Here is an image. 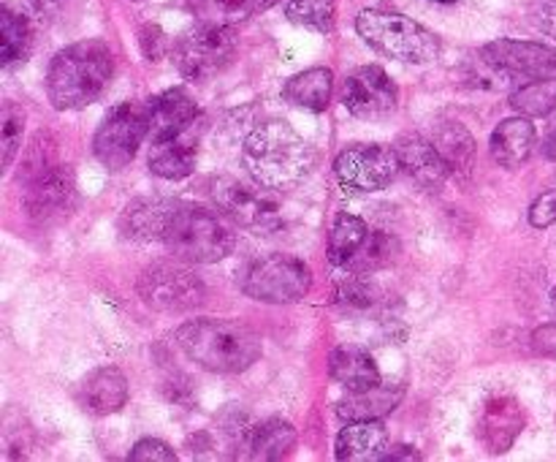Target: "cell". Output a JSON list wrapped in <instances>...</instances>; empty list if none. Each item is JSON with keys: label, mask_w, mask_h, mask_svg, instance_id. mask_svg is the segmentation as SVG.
Returning <instances> with one entry per match:
<instances>
[{"label": "cell", "mask_w": 556, "mask_h": 462, "mask_svg": "<svg viewBox=\"0 0 556 462\" xmlns=\"http://www.w3.org/2000/svg\"><path fill=\"white\" fill-rule=\"evenodd\" d=\"M242 161L255 183L271 190H288L315 168V147L282 120L255 125L244 139Z\"/></svg>", "instance_id": "1"}, {"label": "cell", "mask_w": 556, "mask_h": 462, "mask_svg": "<svg viewBox=\"0 0 556 462\" xmlns=\"http://www.w3.org/2000/svg\"><path fill=\"white\" fill-rule=\"evenodd\" d=\"M179 351L199 367L220 375H237L253 367L264 353V340L242 321L195 319L174 332Z\"/></svg>", "instance_id": "2"}, {"label": "cell", "mask_w": 556, "mask_h": 462, "mask_svg": "<svg viewBox=\"0 0 556 462\" xmlns=\"http://www.w3.org/2000/svg\"><path fill=\"white\" fill-rule=\"evenodd\" d=\"M114 74L112 49L98 38L60 49L47 71V96L60 112L90 107L103 96Z\"/></svg>", "instance_id": "3"}, {"label": "cell", "mask_w": 556, "mask_h": 462, "mask_svg": "<svg viewBox=\"0 0 556 462\" xmlns=\"http://www.w3.org/2000/svg\"><path fill=\"white\" fill-rule=\"evenodd\" d=\"M163 245L190 264H217L237 248V232L226 215L195 204H179L163 232Z\"/></svg>", "instance_id": "4"}, {"label": "cell", "mask_w": 556, "mask_h": 462, "mask_svg": "<svg viewBox=\"0 0 556 462\" xmlns=\"http://www.w3.org/2000/svg\"><path fill=\"white\" fill-rule=\"evenodd\" d=\"M356 30L375 52L402 63H432L440 58V38L421 22L383 9H364L356 16Z\"/></svg>", "instance_id": "5"}, {"label": "cell", "mask_w": 556, "mask_h": 462, "mask_svg": "<svg viewBox=\"0 0 556 462\" xmlns=\"http://www.w3.org/2000/svg\"><path fill=\"white\" fill-rule=\"evenodd\" d=\"M239 288L255 302L291 304L307 297L313 288V272L296 255H258L239 270Z\"/></svg>", "instance_id": "6"}, {"label": "cell", "mask_w": 556, "mask_h": 462, "mask_svg": "<svg viewBox=\"0 0 556 462\" xmlns=\"http://www.w3.org/2000/svg\"><path fill=\"white\" fill-rule=\"evenodd\" d=\"M239 49V36L233 25L201 22L199 27L185 33L174 47V63L179 74L190 82H206L223 74L233 63Z\"/></svg>", "instance_id": "7"}, {"label": "cell", "mask_w": 556, "mask_h": 462, "mask_svg": "<svg viewBox=\"0 0 556 462\" xmlns=\"http://www.w3.org/2000/svg\"><path fill=\"white\" fill-rule=\"evenodd\" d=\"M210 199L233 226L248 232H271L282 223V204L271 188L261 183H244L237 177H217L210 185Z\"/></svg>", "instance_id": "8"}, {"label": "cell", "mask_w": 556, "mask_h": 462, "mask_svg": "<svg viewBox=\"0 0 556 462\" xmlns=\"http://www.w3.org/2000/svg\"><path fill=\"white\" fill-rule=\"evenodd\" d=\"M139 297L157 313H190L206 299V286L190 266L157 261L139 275Z\"/></svg>", "instance_id": "9"}, {"label": "cell", "mask_w": 556, "mask_h": 462, "mask_svg": "<svg viewBox=\"0 0 556 462\" xmlns=\"http://www.w3.org/2000/svg\"><path fill=\"white\" fill-rule=\"evenodd\" d=\"M150 136V109L147 103H119L106 114L92 139V152L106 168H125Z\"/></svg>", "instance_id": "10"}, {"label": "cell", "mask_w": 556, "mask_h": 462, "mask_svg": "<svg viewBox=\"0 0 556 462\" xmlns=\"http://www.w3.org/2000/svg\"><path fill=\"white\" fill-rule=\"evenodd\" d=\"M400 172L396 150L386 145H351L334 161L337 183L348 193H378L389 188Z\"/></svg>", "instance_id": "11"}, {"label": "cell", "mask_w": 556, "mask_h": 462, "mask_svg": "<svg viewBox=\"0 0 556 462\" xmlns=\"http://www.w3.org/2000/svg\"><path fill=\"white\" fill-rule=\"evenodd\" d=\"M22 204L36 223H52L68 215L76 204V179L68 163L58 161L27 179Z\"/></svg>", "instance_id": "12"}, {"label": "cell", "mask_w": 556, "mask_h": 462, "mask_svg": "<svg viewBox=\"0 0 556 462\" xmlns=\"http://www.w3.org/2000/svg\"><path fill=\"white\" fill-rule=\"evenodd\" d=\"M342 103L353 117L383 120L400 103V90L380 65H358L345 76Z\"/></svg>", "instance_id": "13"}, {"label": "cell", "mask_w": 556, "mask_h": 462, "mask_svg": "<svg viewBox=\"0 0 556 462\" xmlns=\"http://www.w3.org/2000/svg\"><path fill=\"white\" fill-rule=\"evenodd\" d=\"M481 58H486L514 79H538V76L556 74V49L548 43L500 38L481 49Z\"/></svg>", "instance_id": "14"}, {"label": "cell", "mask_w": 556, "mask_h": 462, "mask_svg": "<svg viewBox=\"0 0 556 462\" xmlns=\"http://www.w3.org/2000/svg\"><path fill=\"white\" fill-rule=\"evenodd\" d=\"M396 158H400V168L405 177H410L413 183L421 185V188H440L445 183V177L451 174L448 163L440 155L438 145L432 139L421 134H407L402 136L394 145Z\"/></svg>", "instance_id": "15"}, {"label": "cell", "mask_w": 556, "mask_h": 462, "mask_svg": "<svg viewBox=\"0 0 556 462\" xmlns=\"http://www.w3.org/2000/svg\"><path fill=\"white\" fill-rule=\"evenodd\" d=\"M521 429H525V411H521L519 400L503 395L492 397L483 405L481 419H478V435L492 454L508 451L521 435Z\"/></svg>", "instance_id": "16"}, {"label": "cell", "mask_w": 556, "mask_h": 462, "mask_svg": "<svg viewBox=\"0 0 556 462\" xmlns=\"http://www.w3.org/2000/svg\"><path fill=\"white\" fill-rule=\"evenodd\" d=\"M147 109H150L152 145L163 139H172L177 134H185L199 120V107H195L193 96L188 90H182V87H172V90L155 96L147 103Z\"/></svg>", "instance_id": "17"}, {"label": "cell", "mask_w": 556, "mask_h": 462, "mask_svg": "<svg viewBox=\"0 0 556 462\" xmlns=\"http://www.w3.org/2000/svg\"><path fill=\"white\" fill-rule=\"evenodd\" d=\"M79 402L85 411L96 416H109V413L123 411L128 402V378L117 367H98L81 380Z\"/></svg>", "instance_id": "18"}, {"label": "cell", "mask_w": 556, "mask_h": 462, "mask_svg": "<svg viewBox=\"0 0 556 462\" xmlns=\"http://www.w3.org/2000/svg\"><path fill=\"white\" fill-rule=\"evenodd\" d=\"M179 201L163 199V196H147V199H136L134 204L125 207L123 226L125 237L139 239V242H150V239H163L168 221H172L174 210Z\"/></svg>", "instance_id": "19"}, {"label": "cell", "mask_w": 556, "mask_h": 462, "mask_svg": "<svg viewBox=\"0 0 556 462\" xmlns=\"http://www.w3.org/2000/svg\"><path fill=\"white\" fill-rule=\"evenodd\" d=\"M538 130L530 123V117L519 114V117L503 120V123L494 128L492 141H489V150L492 158L505 168H519L521 163L530 161L532 150H535Z\"/></svg>", "instance_id": "20"}, {"label": "cell", "mask_w": 556, "mask_h": 462, "mask_svg": "<svg viewBox=\"0 0 556 462\" xmlns=\"http://www.w3.org/2000/svg\"><path fill=\"white\" fill-rule=\"evenodd\" d=\"M386 451H389V429L380 424V419L348 422V427H342L337 435V460L340 462L383 460Z\"/></svg>", "instance_id": "21"}, {"label": "cell", "mask_w": 556, "mask_h": 462, "mask_svg": "<svg viewBox=\"0 0 556 462\" xmlns=\"http://www.w3.org/2000/svg\"><path fill=\"white\" fill-rule=\"evenodd\" d=\"M195 158H199V139L193 128L185 134L172 136V139L155 141L150 150V172L163 179H185L195 172Z\"/></svg>", "instance_id": "22"}, {"label": "cell", "mask_w": 556, "mask_h": 462, "mask_svg": "<svg viewBox=\"0 0 556 462\" xmlns=\"http://www.w3.org/2000/svg\"><path fill=\"white\" fill-rule=\"evenodd\" d=\"M329 373L342 389H348L351 395L356 391L375 389L378 384H383L380 378V367L369 351L358 346H340L329 359Z\"/></svg>", "instance_id": "23"}, {"label": "cell", "mask_w": 556, "mask_h": 462, "mask_svg": "<svg viewBox=\"0 0 556 462\" xmlns=\"http://www.w3.org/2000/svg\"><path fill=\"white\" fill-rule=\"evenodd\" d=\"M402 397H405V386L402 384H378L375 389L345 397L337 405V416L342 422H372V419L389 416L400 405Z\"/></svg>", "instance_id": "24"}, {"label": "cell", "mask_w": 556, "mask_h": 462, "mask_svg": "<svg viewBox=\"0 0 556 462\" xmlns=\"http://www.w3.org/2000/svg\"><path fill=\"white\" fill-rule=\"evenodd\" d=\"M334 96V74L326 65H315V68L302 71V74L291 76L282 87V98L291 107L307 109V112H324Z\"/></svg>", "instance_id": "25"}, {"label": "cell", "mask_w": 556, "mask_h": 462, "mask_svg": "<svg viewBox=\"0 0 556 462\" xmlns=\"http://www.w3.org/2000/svg\"><path fill=\"white\" fill-rule=\"evenodd\" d=\"M293 449H296V429H293L291 422L275 416L261 424H253V433H250L248 451L244 454L250 460L275 462L286 460Z\"/></svg>", "instance_id": "26"}, {"label": "cell", "mask_w": 556, "mask_h": 462, "mask_svg": "<svg viewBox=\"0 0 556 462\" xmlns=\"http://www.w3.org/2000/svg\"><path fill=\"white\" fill-rule=\"evenodd\" d=\"M33 49V30L25 14H16L11 5L0 11V63L3 68L25 63Z\"/></svg>", "instance_id": "27"}, {"label": "cell", "mask_w": 556, "mask_h": 462, "mask_svg": "<svg viewBox=\"0 0 556 462\" xmlns=\"http://www.w3.org/2000/svg\"><path fill=\"white\" fill-rule=\"evenodd\" d=\"M432 141L438 145L440 155L445 158L451 172L467 174L476 163V139L462 123H443L434 128Z\"/></svg>", "instance_id": "28"}, {"label": "cell", "mask_w": 556, "mask_h": 462, "mask_svg": "<svg viewBox=\"0 0 556 462\" xmlns=\"http://www.w3.org/2000/svg\"><path fill=\"white\" fill-rule=\"evenodd\" d=\"M369 232H372V228L367 226V221L342 212V215L334 221V226H331V234H329L331 266H334V270H342V266L351 264L353 255L358 253V248H362Z\"/></svg>", "instance_id": "29"}, {"label": "cell", "mask_w": 556, "mask_h": 462, "mask_svg": "<svg viewBox=\"0 0 556 462\" xmlns=\"http://www.w3.org/2000/svg\"><path fill=\"white\" fill-rule=\"evenodd\" d=\"M334 280V302L342 310H353V313H364V310L375 308L380 302V288L367 272L353 270H337Z\"/></svg>", "instance_id": "30"}, {"label": "cell", "mask_w": 556, "mask_h": 462, "mask_svg": "<svg viewBox=\"0 0 556 462\" xmlns=\"http://www.w3.org/2000/svg\"><path fill=\"white\" fill-rule=\"evenodd\" d=\"M277 0H190V9L201 22H215V25H237L250 20L261 11L271 9Z\"/></svg>", "instance_id": "31"}, {"label": "cell", "mask_w": 556, "mask_h": 462, "mask_svg": "<svg viewBox=\"0 0 556 462\" xmlns=\"http://www.w3.org/2000/svg\"><path fill=\"white\" fill-rule=\"evenodd\" d=\"M400 250H402L400 239H396L394 234L372 228V232L367 234V239H364L362 248H358V253L353 255L351 264L342 266V270L367 272V275H375V272H380V270H386V266L394 264V261L400 259Z\"/></svg>", "instance_id": "32"}, {"label": "cell", "mask_w": 556, "mask_h": 462, "mask_svg": "<svg viewBox=\"0 0 556 462\" xmlns=\"http://www.w3.org/2000/svg\"><path fill=\"white\" fill-rule=\"evenodd\" d=\"M510 107L525 117H546L556 109V74L538 76L510 96Z\"/></svg>", "instance_id": "33"}, {"label": "cell", "mask_w": 556, "mask_h": 462, "mask_svg": "<svg viewBox=\"0 0 556 462\" xmlns=\"http://www.w3.org/2000/svg\"><path fill=\"white\" fill-rule=\"evenodd\" d=\"M286 16L293 25H302L315 33H331L337 22L334 0H288Z\"/></svg>", "instance_id": "34"}, {"label": "cell", "mask_w": 556, "mask_h": 462, "mask_svg": "<svg viewBox=\"0 0 556 462\" xmlns=\"http://www.w3.org/2000/svg\"><path fill=\"white\" fill-rule=\"evenodd\" d=\"M22 130H25V112L9 101L0 114V145H3V166H14L16 152L22 150Z\"/></svg>", "instance_id": "35"}, {"label": "cell", "mask_w": 556, "mask_h": 462, "mask_svg": "<svg viewBox=\"0 0 556 462\" xmlns=\"http://www.w3.org/2000/svg\"><path fill=\"white\" fill-rule=\"evenodd\" d=\"M130 460L134 462H172V460H177V454H174L172 446L163 444V440L144 438L134 446V451H130Z\"/></svg>", "instance_id": "36"}, {"label": "cell", "mask_w": 556, "mask_h": 462, "mask_svg": "<svg viewBox=\"0 0 556 462\" xmlns=\"http://www.w3.org/2000/svg\"><path fill=\"white\" fill-rule=\"evenodd\" d=\"M556 223V188L538 196L530 207V226L548 228Z\"/></svg>", "instance_id": "37"}, {"label": "cell", "mask_w": 556, "mask_h": 462, "mask_svg": "<svg viewBox=\"0 0 556 462\" xmlns=\"http://www.w3.org/2000/svg\"><path fill=\"white\" fill-rule=\"evenodd\" d=\"M139 41H141V49H144V54L150 60H161L163 52H166V36H163V30L157 25L141 27Z\"/></svg>", "instance_id": "38"}, {"label": "cell", "mask_w": 556, "mask_h": 462, "mask_svg": "<svg viewBox=\"0 0 556 462\" xmlns=\"http://www.w3.org/2000/svg\"><path fill=\"white\" fill-rule=\"evenodd\" d=\"M532 348H535V353H541V357L556 359V324H546L541 326V329L532 332Z\"/></svg>", "instance_id": "39"}, {"label": "cell", "mask_w": 556, "mask_h": 462, "mask_svg": "<svg viewBox=\"0 0 556 462\" xmlns=\"http://www.w3.org/2000/svg\"><path fill=\"white\" fill-rule=\"evenodd\" d=\"M535 22L546 36H552L556 41V0H538Z\"/></svg>", "instance_id": "40"}, {"label": "cell", "mask_w": 556, "mask_h": 462, "mask_svg": "<svg viewBox=\"0 0 556 462\" xmlns=\"http://www.w3.org/2000/svg\"><path fill=\"white\" fill-rule=\"evenodd\" d=\"M418 451H413L410 446H394V449H389L383 454V460H418Z\"/></svg>", "instance_id": "41"}, {"label": "cell", "mask_w": 556, "mask_h": 462, "mask_svg": "<svg viewBox=\"0 0 556 462\" xmlns=\"http://www.w3.org/2000/svg\"><path fill=\"white\" fill-rule=\"evenodd\" d=\"M543 155H546L548 161H556V123L552 125V130H548L546 141H543Z\"/></svg>", "instance_id": "42"}, {"label": "cell", "mask_w": 556, "mask_h": 462, "mask_svg": "<svg viewBox=\"0 0 556 462\" xmlns=\"http://www.w3.org/2000/svg\"><path fill=\"white\" fill-rule=\"evenodd\" d=\"M552 308H554V313H556V288H554V294H552Z\"/></svg>", "instance_id": "43"}, {"label": "cell", "mask_w": 556, "mask_h": 462, "mask_svg": "<svg viewBox=\"0 0 556 462\" xmlns=\"http://www.w3.org/2000/svg\"><path fill=\"white\" fill-rule=\"evenodd\" d=\"M438 3H456V0H438Z\"/></svg>", "instance_id": "44"}]
</instances>
